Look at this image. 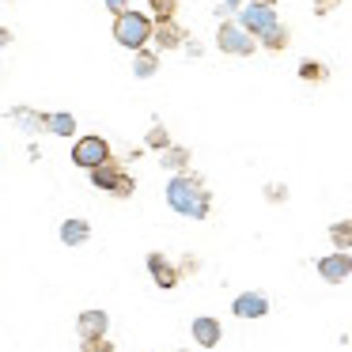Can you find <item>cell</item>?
<instances>
[{"label": "cell", "instance_id": "6da1fadb", "mask_svg": "<svg viewBox=\"0 0 352 352\" xmlns=\"http://www.w3.org/2000/svg\"><path fill=\"white\" fill-rule=\"evenodd\" d=\"M167 205L175 208L178 216H190V220H205L208 212H212V193H208L205 178L190 175V170H182V175H175L167 182Z\"/></svg>", "mask_w": 352, "mask_h": 352}, {"label": "cell", "instance_id": "7a4b0ae2", "mask_svg": "<svg viewBox=\"0 0 352 352\" xmlns=\"http://www.w3.org/2000/svg\"><path fill=\"white\" fill-rule=\"evenodd\" d=\"M152 27H155V19L152 16H144V12H137V8H125V12H118L114 16V42L118 46H125V50H144L148 42H152Z\"/></svg>", "mask_w": 352, "mask_h": 352}, {"label": "cell", "instance_id": "3957f363", "mask_svg": "<svg viewBox=\"0 0 352 352\" xmlns=\"http://www.w3.org/2000/svg\"><path fill=\"white\" fill-rule=\"evenodd\" d=\"M87 175H91V186H95V190L110 193V197H122V201H125V197H133V190H137L133 175L114 160V155H110L107 163H99V167H91Z\"/></svg>", "mask_w": 352, "mask_h": 352}, {"label": "cell", "instance_id": "277c9868", "mask_svg": "<svg viewBox=\"0 0 352 352\" xmlns=\"http://www.w3.org/2000/svg\"><path fill=\"white\" fill-rule=\"evenodd\" d=\"M216 46H220V54L250 57L254 50H258V38H254L250 31H243L239 23H220V31H216Z\"/></svg>", "mask_w": 352, "mask_h": 352}, {"label": "cell", "instance_id": "5b68a950", "mask_svg": "<svg viewBox=\"0 0 352 352\" xmlns=\"http://www.w3.org/2000/svg\"><path fill=\"white\" fill-rule=\"evenodd\" d=\"M107 160H110V144L102 137H80L76 148H72V163L84 167V170L99 167V163H107Z\"/></svg>", "mask_w": 352, "mask_h": 352}, {"label": "cell", "instance_id": "8992f818", "mask_svg": "<svg viewBox=\"0 0 352 352\" xmlns=\"http://www.w3.org/2000/svg\"><path fill=\"white\" fill-rule=\"evenodd\" d=\"M318 276L326 284H341L352 276V254L349 250H333L326 258H318Z\"/></svg>", "mask_w": 352, "mask_h": 352}, {"label": "cell", "instance_id": "52a82bcc", "mask_svg": "<svg viewBox=\"0 0 352 352\" xmlns=\"http://www.w3.org/2000/svg\"><path fill=\"white\" fill-rule=\"evenodd\" d=\"M239 27H243V31H250L254 38H258V34H265L269 27H276V8H261V4H246V8L239 12Z\"/></svg>", "mask_w": 352, "mask_h": 352}, {"label": "cell", "instance_id": "ba28073f", "mask_svg": "<svg viewBox=\"0 0 352 352\" xmlns=\"http://www.w3.org/2000/svg\"><path fill=\"white\" fill-rule=\"evenodd\" d=\"M148 273H152V280L160 284V288H178V280H182L178 265L167 258V254H160V250L148 254Z\"/></svg>", "mask_w": 352, "mask_h": 352}, {"label": "cell", "instance_id": "9c48e42d", "mask_svg": "<svg viewBox=\"0 0 352 352\" xmlns=\"http://www.w3.org/2000/svg\"><path fill=\"white\" fill-rule=\"evenodd\" d=\"M152 42H155V50H178V46L186 42L182 23H178V19H155V27H152Z\"/></svg>", "mask_w": 352, "mask_h": 352}, {"label": "cell", "instance_id": "30bf717a", "mask_svg": "<svg viewBox=\"0 0 352 352\" xmlns=\"http://www.w3.org/2000/svg\"><path fill=\"white\" fill-rule=\"evenodd\" d=\"M231 311H235V318H265L269 314V296H261V292H243V296H235Z\"/></svg>", "mask_w": 352, "mask_h": 352}, {"label": "cell", "instance_id": "8fae6325", "mask_svg": "<svg viewBox=\"0 0 352 352\" xmlns=\"http://www.w3.org/2000/svg\"><path fill=\"white\" fill-rule=\"evenodd\" d=\"M190 333H193V341H197L201 349H216V344H220V337H223V326L216 318H208V314H201V318H193Z\"/></svg>", "mask_w": 352, "mask_h": 352}, {"label": "cell", "instance_id": "7c38bea8", "mask_svg": "<svg viewBox=\"0 0 352 352\" xmlns=\"http://www.w3.org/2000/svg\"><path fill=\"white\" fill-rule=\"evenodd\" d=\"M76 329H80V337H107V329H110V314H107V311H99V307H91V311H80Z\"/></svg>", "mask_w": 352, "mask_h": 352}, {"label": "cell", "instance_id": "4fadbf2b", "mask_svg": "<svg viewBox=\"0 0 352 352\" xmlns=\"http://www.w3.org/2000/svg\"><path fill=\"white\" fill-rule=\"evenodd\" d=\"M87 239H91V223H87V220L69 216V220L61 223V243H65V246H84Z\"/></svg>", "mask_w": 352, "mask_h": 352}, {"label": "cell", "instance_id": "5bb4252c", "mask_svg": "<svg viewBox=\"0 0 352 352\" xmlns=\"http://www.w3.org/2000/svg\"><path fill=\"white\" fill-rule=\"evenodd\" d=\"M288 42H292V34H288V27H284V23H276V27H269L265 34H258V46H265L269 54L288 50Z\"/></svg>", "mask_w": 352, "mask_h": 352}, {"label": "cell", "instance_id": "9a60e30c", "mask_svg": "<svg viewBox=\"0 0 352 352\" xmlns=\"http://www.w3.org/2000/svg\"><path fill=\"white\" fill-rule=\"evenodd\" d=\"M42 133L72 137V133H76V118H72V114H46V118H42Z\"/></svg>", "mask_w": 352, "mask_h": 352}, {"label": "cell", "instance_id": "2e32d148", "mask_svg": "<svg viewBox=\"0 0 352 352\" xmlns=\"http://www.w3.org/2000/svg\"><path fill=\"white\" fill-rule=\"evenodd\" d=\"M160 72V57L152 54V50H137V57H133V76L137 80H148V76H155Z\"/></svg>", "mask_w": 352, "mask_h": 352}, {"label": "cell", "instance_id": "e0dca14e", "mask_svg": "<svg viewBox=\"0 0 352 352\" xmlns=\"http://www.w3.org/2000/svg\"><path fill=\"white\" fill-rule=\"evenodd\" d=\"M160 163L167 170H175V175H182L186 167H190V148H182V144H170L167 152L160 155Z\"/></svg>", "mask_w": 352, "mask_h": 352}, {"label": "cell", "instance_id": "ac0fdd59", "mask_svg": "<svg viewBox=\"0 0 352 352\" xmlns=\"http://www.w3.org/2000/svg\"><path fill=\"white\" fill-rule=\"evenodd\" d=\"M12 118L19 122V129H27V133H42V110H27V107H16L12 110Z\"/></svg>", "mask_w": 352, "mask_h": 352}, {"label": "cell", "instance_id": "d6986e66", "mask_svg": "<svg viewBox=\"0 0 352 352\" xmlns=\"http://www.w3.org/2000/svg\"><path fill=\"white\" fill-rule=\"evenodd\" d=\"M329 243H333L337 250H352V216L349 220H337L333 228H329Z\"/></svg>", "mask_w": 352, "mask_h": 352}, {"label": "cell", "instance_id": "ffe728a7", "mask_svg": "<svg viewBox=\"0 0 352 352\" xmlns=\"http://www.w3.org/2000/svg\"><path fill=\"white\" fill-rule=\"evenodd\" d=\"M148 16L152 19H175L178 16V0H144Z\"/></svg>", "mask_w": 352, "mask_h": 352}, {"label": "cell", "instance_id": "44dd1931", "mask_svg": "<svg viewBox=\"0 0 352 352\" xmlns=\"http://www.w3.org/2000/svg\"><path fill=\"white\" fill-rule=\"evenodd\" d=\"M326 76H329V69L322 61H303L299 65V80H307V84H322Z\"/></svg>", "mask_w": 352, "mask_h": 352}, {"label": "cell", "instance_id": "7402d4cb", "mask_svg": "<svg viewBox=\"0 0 352 352\" xmlns=\"http://www.w3.org/2000/svg\"><path fill=\"white\" fill-rule=\"evenodd\" d=\"M148 148H152V152H167V148H170V133L163 129V125H152V129H148Z\"/></svg>", "mask_w": 352, "mask_h": 352}, {"label": "cell", "instance_id": "603a6c76", "mask_svg": "<svg viewBox=\"0 0 352 352\" xmlns=\"http://www.w3.org/2000/svg\"><path fill=\"white\" fill-rule=\"evenodd\" d=\"M80 352H114L110 337H80Z\"/></svg>", "mask_w": 352, "mask_h": 352}, {"label": "cell", "instance_id": "cb8c5ba5", "mask_svg": "<svg viewBox=\"0 0 352 352\" xmlns=\"http://www.w3.org/2000/svg\"><path fill=\"white\" fill-rule=\"evenodd\" d=\"M341 8V0H314V16H329Z\"/></svg>", "mask_w": 352, "mask_h": 352}, {"label": "cell", "instance_id": "d4e9b609", "mask_svg": "<svg viewBox=\"0 0 352 352\" xmlns=\"http://www.w3.org/2000/svg\"><path fill=\"white\" fill-rule=\"evenodd\" d=\"M265 197H269V201H284V197H288V190H284V186H269Z\"/></svg>", "mask_w": 352, "mask_h": 352}, {"label": "cell", "instance_id": "484cf974", "mask_svg": "<svg viewBox=\"0 0 352 352\" xmlns=\"http://www.w3.org/2000/svg\"><path fill=\"white\" fill-rule=\"evenodd\" d=\"M102 4H107V12H114V16H118V12L129 8V0H102Z\"/></svg>", "mask_w": 352, "mask_h": 352}, {"label": "cell", "instance_id": "4316f807", "mask_svg": "<svg viewBox=\"0 0 352 352\" xmlns=\"http://www.w3.org/2000/svg\"><path fill=\"white\" fill-rule=\"evenodd\" d=\"M8 42H12V31L8 27H0V46H8Z\"/></svg>", "mask_w": 352, "mask_h": 352}, {"label": "cell", "instance_id": "83f0119b", "mask_svg": "<svg viewBox=\"0 0 352 352\" xmlns=\"http://www.w3.org/2000/svg\"><path fill=\"white\" fill-rule=\"evenodd\" d=\"M250 4H261V8H273L276 0H250Z\"/></svg>", "mask_w": 352, "mask_h": 352}, {"label": "cell", "instance_id": "f1b7e54d", "mask_svg": "<svg viewBox=\"0 0 352 352\" xmlns=\"http://www.w3.org/2000/svg\"><path fill=\"white\" fill-rule=\"evenodd\" d=\"M223 4H228V8H239V4H246V0H223Z\"/></svg>", "mask_w": 352, "mask_h": 352}, {"label": "cell", "instance_id": "f546056e", "mask_svg": "<svg viewBox=\"0 0 352 352\" xmlns=\"http://www.w3.org/2000/svg\"><path fill=\"white\" fill-rule=\"evenodd\" d=\"M175 352H186V349H175Z\"/></svg>", "mask_w": 352, "mask_h": 352}]
</instances>
